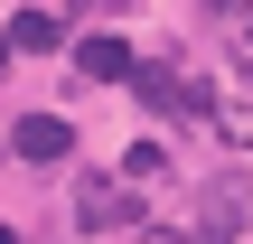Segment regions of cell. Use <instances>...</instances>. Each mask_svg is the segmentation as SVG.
<instances>
[{
	"label": "cell",
	"mask_w": 253,
	"mask_h": 244,
	"mask_svg": "<svg viewBox=\"0 0 253 244\" xmlns=\"http://www.w3.org/2000/svg\"><path fill=\"white\" fill-rule=\"evenodd\" d=\"M131 85H141V103H150V113H216V94H207L197 75H169V66H141Z\"/></svg>",
	"instance_id": "obj_1"
},
{
	"label": "cell",
	"mask_w": 253,
	"mask_h": 244,
	"mask_svg": "<svg viewBox=\"0 0 253 244\" xmlns=\"http://www.w3.org/2000/svg\"><path fill=\"white\" fill-rule=\"evenodd\" d=\"M75 226H141V197L122 179H84L75 188Z\"/></svg>",
	"instance_id": "obj_2"
},
{
	"label": "cell",
	"mask_w": 253,
	"mask_h": 244,
	"mask_svg": "<svg viewBox=\"0 0 253 244\" xmlns=\"http://www.w3.org/2000/svg\"><path fill=\"white\" fill-rule=\"evenodd\" d=\"M235 235H244V188H207V197H197L188 244H235Z\"/></svg>",
	"instance_id": "obj_3"
},
{
	"label": "cell",
	"mask_w": 253,
	"mask_h": 244,
	"mask_svg": "<svg viewBox=\"0 0 253 244\" xmlns=\"http://www.w3.org/2000/svg\"><path fill=\"white\" fill-rule=\"evenodd\" d=\"M9 150H19V160H66L75 132H66L56 113H28V122H9Z\"/></svg>",
	"instance_id": "obj_4"
},
{
	"label": "cell",
	"mask_w": 253,
	"mask_h": 244,
	"mask_svg": "<svg viewBox=\"0 0 253 244\" xmlns=\"http://www.w3.org/2000/svg\"><path fill=\"white\" fill-rule=\"evenodd\" d=\"M75 75H84V85H113V75H131V47H122V38H84V47H75Z\"/></svg>",
	"instance_id": "obj_5"
},
{
	"label": "cell",
	"mask_w": 253,
	"mask_h": 244,
	"mask_svg": "<svg viewBox=\"0 0 253 244\" xmlns=\"http://www.w3.org/2000/svg\"><path fill=\"white\" fill-rule=\"evenodd\" d=\"M56 38H66V28H56L47 9H19V19H9V47H19V56H47Z\"/></svg>",
	"instance_id": "obj_6"
},
{
	"label": "cell",
	"mask_w": 253,
	"mask_h": 244,
	"mask_svg": "<svg viewBox=\"0 0 253 244\" xmlns=\"http://www.w3.org/2000/svg\"><path fill=\"white\" fill-rule=\"evenodd\" d=\"M160 169H169V150H160V141H141V150L122 160V188H131V179H160Z\"/></svg>",
	"instance_id": "obj_7"
},
{
	"label": "cell",
	"mask_w": 253,
	"mask_h": 244,
	"mask_svg": "<svg viewBox=\"0 0 253 244\" xmlns=\"http://www.w3.org/2000/svg\"><path fill=\"white\" fill-rule=\"evenodd\" d=\"M216 9H225V19H253V0H216Z\"/></svg>",
	"instance_id": "obj_8"
},
{
	"label": "cell",
	"mask_w": 253,
	"mask_h": 244,
	"mask_svg": "<svg viewBox=\"0 0 253 244\" xmlns=\"http://www.w3.org/2000/svg\"><path fill=\"white\" fill-rule=\"evenodd\" d=\"M141 244H188V235H141Z\"/></svg>",
	"instance_id": "obj_9"
},
{
	"label": "cell",
	"mask_w": 253,
	"mask_h": 244,
	"mask_svg": "<svg viewBox=\"0 0 253 244\" xmlns=\"http://www.w3.org/2000/svg\"><path fill=\"white\" fill-rule=\"evenodd\" d=\"M0 66H9V38H0Z\"/></svg>",
	"instance_id": "obj_10"
},
{
	"label": "cell",
	"mask_w": 253,
	"mask_h": 244,
	"mask_svg": "<svg viewBox=\"0 0 253 244\" xmlns=\"http://www.w3.org/2000/svg\"><path fill=\"white\" fill-rule=\"evenodd\" d=\"M0 244H9V226H0Z\"/></svg>",
	"instance_id": "obj_11"
},
{
	"label": "cell",
	"mask_w": 253,
	"mask_h": 244,
	"mask_svg": "<svg viewBox=\"0 0 253 244\" xmlns=\"http://www.w3.org/2000/svg\"><path fill=\"white\" fill-rule=\"evenodd\" d=\"M244 38H253V19H244Z\"/></svg>",
	"instance_id": "obj_12"
}]
</instances>
